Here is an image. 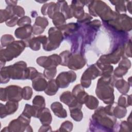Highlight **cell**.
Returning <instances> with one entry per match:
<instances>
[{
  "instance_id": "e0dca14e",
  "label": "cell",
  "mask_w": 132,
  "mask_h": 132,
  "mask_svg": "<svg viewBox=\"0 0 132 132\" xmlns=\"http://www.w3.org/2000/svg\"><path fill=\"white\" fill-rule=\"evenodd\" d=\"M32 106H34L38 111H40L45 106L44 98L40 95L36 96L32 100Z\"/></svg>"
},
{
  "instance_id": "7a4b0ae2",
  "label": "cell",
  "mask_w": 132,
  "mask_h": 132,
  "mask_svg": "<svg viewBox=\"0 0 132 132\" xmlns=\"http://www.w3.org/2000/svg\"><path fill=\"white\" fill-rule=\"evenodd\" d=\"M25 42L23 41H16L10 44L4 52V61H10L13 58L19 56L26 47Z\"/></svg>"
},
{
  "instance_id": "6da1fadb",
  "label": "cell",
  "mask_w": 132,
  "mask_h": 132,
  "mask_svg": "<svg viewBox=\"0 0 132 132\" xmlns=\"http://www.w3.org/2000/svg\"><path fill=\"white\" fill-rule=\"evenodd\" d=\"M113 79L112 76H103L98 80L96 93L97 96L103 101L105 104H109L113 103Z\"/></svg>"
},
{
  "instance_id": "d6986e66",
  "label": "cell",
  "mask_w": 132,
  "mask_h": 132,
  "mask_svg": "<svg viewBox=\"0 0 132 132\" xmlns=\"http://www.w3.org/2000/svg\"><path fill=\"white\" fill-rule=\"evenodd\" d=\"M5 107L7 115L13 114L18 108V103L17 102L9 101L7 102Z\"/></svg>"
},
{
  "instance_id": "4dcf8cb0",
  "label": "cell",
  "mask_w": 132,
  "mask_h": 132,
  "mask_svg": "<svg viewBox=\"0 0 132 132\" xmlns=\"http://www.w3.org/2000/svg\"><path fill=\"white\" fill-rule=\"evenodd\" d=\"M3 36L4 37V43L2 45L3 46H6L8 44H11L12 42H13V41L14 40V38L11 35H6Z\"/></svg>"
},
{
  "instance_id": "30bf717a",
  "label": "cell",
  "mask_w": 132,
  "mask_h": 132,
  "mask_svg": "<svg viewBox=\"0 0 132 132\" xmlns=\"http://www.w3.org/2000/svg\"><path fill=\"white\" fill-rule=\"evenodd\" d=\"M32 27L30 25H26L17 28L15 30V36L18 38L25 40L32 38Z\"/></svg>"
},
{
  "instance_id": "f546056e",
  "label": "cell",
  "mask_w": 132,
  "mask_h": 132,
  "mask_svg": "<svg viewBox=\"0 0 132 132\" xmlns=\"http://www.w3.org/2000/svg\"><path fill=\"white\" fill-rule=\"evenodd\" d=\"M13 11L14 14H16L18 16H22L25 13V11L23 8L20 6L13 7Z\"/></svg>"
},
{
  "instance_id": "cb8c5ba5",
  "label": "cell",
  "mask_w": 132,
  "mask_h": 132,
  "mask_svg": "<svg viewBox=\"0 0 132 132\" xmlns=\"http://www.w3.org/2000/svg\"><path fill=\"white\" fill-rule=\"evenodd\" d=\"M71 54L70 53L69 51H64L60 53V56L61 57V62L60 64L63 65V66H67L69 60V57Z\"/></svg>"
},
{
  "instance_id": "ba28073f",
  "label": "cell",
  "mask_w": 132,
  "mask_h": 132,
  "mask_svg": "<svg viewBox=\"0 0 132 132\" xmlns=\"http://www.w3.org/2000/svg\"><path fill=\"white\" fill-rule=\"evenodd\" d=\"M85 64V61L81 55L79 54H71L67 66L69 69L76 70L83 68Z\"/></svg>"
},
{
  "instance_id": "9c48e42d",
  "label": "cell",
  "mask_w": 132,
  "mask_h": 132,
  "mask_svg": "<svg viewBox=\"0 0 132 132\" xmlns=\"http://www.w3.org/2000/svg\"><path fill=\"white\" fill-rule=\"evenodd\" d=\"M32 86L36 91H42L46 89L47 83L44 75L38 72L36 77L32 80Z\"/></svg>"
},
{
  "instance_id": "f1b7e54d",
  "label": "cell",
  "mask_w": 132,
  "mask_h": 132,
  "mask_svg": "<svg viewBox=\"0 0 132 132\" xmlns=\"http://www.w3.org/2000/svg\"><path fill=\"white\" fill-rule=\"evenodd\" d=\"M116 3V10L118 12H126V7L124 5V1H118L119 4L117 3V1H113Z\"/></svg>"
},
{
  "instance_id": "9a60e30c",
  "label": "cell",
  "mask_w": 132,
  "mask_h": 132,
  "mask_svg": "<svg viewBox=\"0 0 132 132\" xmlns=\"http://www.w3.org/2000/svg\"><path fill=\"white\" fill-rule=\"evenodd\" d=\"M115 86L119 91L123 94L127 93L129 89V87H130L129 84L122 78L118 80L115 84Z\"/></svg>"
},
{
  "instance_id": "277c9868",
  "label": "cell",
  "mask_w": 132,
  "mask_h": 132,
  "mask_svg": "<svg viewBox=\"0 0 132 132\" xmlns=\"http://www.w3.org/2000/svg\"><path fill=\"white\" fill-rule=\"evenodd\" d=\"M102 74V70L96 64H93L85 71L81 78V84L82 87H89L91 84V79H95Z\"/></svg>"
},
{
  "instance_id": "44dd1931",
  "label": "cell",
  "mask_w": 132,
  "mask_h": 132,
  "mask_svg": "<svg viewBox=\"0 0 132 132\" xmlns=\"http://www.w3.org/2000/svg\"><path fill=\"white\" fill-rule=\"evenodd\" d=\"M80 108H74L70 109L71 117L76 121H80L83 117V114Z\"/></svg>"
},
{
  "instance_id": "7c38bea8",
  "label": "cell",
  "mask_w": 132,
  "mask_h": 132,
  "mask_svg": "<svg viewBox=\"0 0 132 132\" xmlns=\"http://www.w3.org/2000/svg\"><path fill=\"white\" fill-rule=\"evenodd\" d=\"M38 118H39L40 122L43 125L50 124L52 120V116L49 109L45 107L39 111Z\"/></svg>"
},
{
  "instance_id": "484cf974",
  "label": "cell",
  "mask_w": 132,
  "mask_h": 132,
  "mask_svg": "<svg viewBox=\"0 0 132 132\" xmlns=\"http://www.w3.org/2000/svg\"><path fill=\"white\" fill-rule=\"evenodd\" d=\"M44 76L48 79H52L56 74V68H50V69H45L44 71Z\"/></svg>"
},
{
  "instance_id": "52a82bcc",
  "label": "cell",
  "mask_w": 132,
  "mask_h": 132,
  "mask_svg": "<svg viewBox=\"0 0 132 132\" xmlns=\"http://www.w3.org/2000/svg\"><path fill=\"white\" fill-rule=\"evenodd\" d=\"M76 78V75L72 71L60 73L57 77L56 81L58 87L64 88L68 87L70 83L74 82Z\"/></svg>"
},
{
  "instance_id": "d6a6232c",
  "label": "cell",
  "mask_w": 132,
  "mask_h": 132,
  "mask_svg": "<svg viewBox=\"0 0 132 132\" xmlns=\"http://www.w3.org/2000/svg\"><path fill=\"white\" fill-rule=\"evenodd\" d=\"M128 83L129 84V86H131V77H129V78H128Z\"/></svg>"
},
{
  "instance_id": "3957f363",
  "label": "cell",
  "mask_w": 132,
  "mask_h": 132,
  "mask_svg": "<svg viewBox=\"0 0 132 132\" xmlns=\"http://www.w3.org/2000/svg\"><path fill=\"white\" fill-rule=\"evenodd\" d=\"M49 38L46 43L43 46L44 50H55L59 47L63 40V36L60 30L55 27H51L48 30Z\"/></svg>"
},
{
  "instance_id": "d4e9b609",
  "label": "cell",
  "mask_w": 132,
  "mask_h": 132,
  "mask_svg": "<svg viewBox=\"0 0 132 132\" xmlns=\"http://www.w3.org/2000/svg\"><path fill=\"white\" fill-rule=\"evenodd\" d=\"M32 94V89L28 86H26L22 89V96L24 100H28L31 97Z\"/></svg>"
},
{
  "instance_id": "5b68a950",
  "label": "cell",
  "mask_w": 132,
  "mask_h": 132,
  "mask_svg": "<svg viewBox=\"0 0 132 132\" xmlns=\"http://www.w3.org/2000/svg\"><path fill=\"white\" fill-rule=\"evenodd\" d=\"M4 95L1 97L2 101H6L7 100L14 102H19L22 100V89L18 86H9L4 89Z\"/></svg>"
},
{
  "instance_id": "83f0119b",
  "label": "cell",
  "mask_w": 132,
  "mask_h": 132,
  "mask_svg": "<svg viewBox=\"0 0 132 132\" xmlns=\"http://www.w3.org/2000/svg\"><path fill=\"white\" fill-rule=\"evenodd\" d=\"M31 23V20L30 18L28 17L27 16H25L22 17L21 19L19 20L18 21L17 24L19 26H24L28 25H30Z\"/></svg>"
},
{
  "instance_id": "2e32d148",
  "label": "cell",
  "mask_w": 132,
  "mask_h": 132,
  "mask_svg": "<svg viewBox=\"0 0 132 132\" xmlns=\"http://www.w3.org/2000/svg\"><path fill=\"white\" fill-rule=\"evenodd\" d=\"M112 110V114L116 118H122L124 117L126 114V108L125 107L121 106H118V104L116 103Z\"/></svg>"
},
{
  "instance_id": "5bb4252c",
  "label": "cell",
  "mask_w": 132,
  "mask_h": 132,
  "mask_svg": "<svg viewBox=\"0 0 132 132\" xmlns=\"http://www.w3.org/2000/svg\"><path fill=\"white\" fill-rule=\"evenodd\" d=\"M59 87L57 84L56 80L51 79L47 83V87L44 90V92L48 95H54L58 91Z\"/></svg>"
},
{
  "instance_id": "8fae6325",
  "label": "cell",
  "mask_w": 132,
  "mask_h": 132,
  "mask_svg": "<svg viewBox=\"0 0 132 132\" xmlns=\"http://www.w3.org/2000/svg\"><path fill=\"white\" fill-rule=\"evenodd\" d=\"M72 94L75 99L81 104L85 103L88 94L85 92L83 87L80 85H77L73 89Z\"/></svg>"
},
{
  "instance_id": "1f68e13d",
  "label": "cell",
  "mask_w": 132,
  "mask_h": 132,
  "mask_svg": "<svg viewBox=\"0 0 132 132\" xmlns=\"http://www.w3.org/2000/svg\"><path fill=\"white\" fill-rule=\"evenodd\" d=\"M18 16H14L12 18L10 19V20L7 21L6 22V23L7 26H10V27H12L14 26L15 24L18 23L17 20H18Z\"/></svg>"
},
{
  "instance_id": "7402d4cb",
  "label": "cell",
  "mask_w": 132,
  "mask_h": 132,
  "mask_svg": "<svg viewBox=\"0 0 132 132\" xmlns=\"http://www.w3.org/2000/svg\"><path fill=\"white\" fill-rule=\"evenodd\" d=\"M128 70V68L121 65H119V67L116 69L114 72V75L116 77L120 78L123 75H125V74L127 72Z\"/></svg>"
},
{
  "instance_id": "8992f818",
  "label": "cell",
  "mask_w": 132,
  "mask_h": 132,
  "mask_svg": "<svg viewBox=\"0 0 132 132\" xmlns=\"http://www.w3.org/2000/svg\"><path fill=\"white\" fill-rule=\"evenodd\" d=\"M61 62V57L57 54H54L48 57L42 56L37 59V63L45 69L56 68Z\"/></svg>"
},
{
  "instance_id": "4316f807",
  "label": "cell",
  "mask_w": 132,
  "mask_h": 132,
  "mask_svg": "<svg viewBox=\"0 0 132 132\" xmlns=\"http://www.w3.org/2000/svg\"><path fill=\"white\" fill-rule=\"evenodd\" d=\"M73 128L72 123L70 121H65L61 124L60 131H71Z\"/></svg>"
},
{
  "instance_id": "603a6c76",
  "label": "cell",
  "mask_w": 132,
  "mask_h": 132,
  "mask_svg": "<svg viewBox=\"0 0 132 132\" xmlns=\"http://www.w3.org/2000/svg\"><path fill=\"white\" fill-rule=\"evenodd\" d=\"M48 23L46 18L44 17L39 16L36 18L34 25L41 27L44 29L48 25Z\"/></svg>"
},
{
  "instance_id": "ac0fdd59",
  "label": "cell",
  "mask_w": 132,
  "mask_h": 132,
  "mask_svg": "<svg viewBox=\"0 0 132 132\" xmlns=\"http://www.w3.org/2000/svg\"><path fill=\"white\" fill-rule=\"evenodd\" d=\"M118 104L119 105L125 107L130 106L131 105V95L123 94L121 95L119 98Z\"/></svg>"
},
{
  "instance_id": "4fadbf2b",
  "label": "cell",
  "mask_w": 132,
  "mask_h": 132,
  "mask_svg": "<svg viewBox=\"0 0 132 132\" xmlns=\"http://www.w3.org/2000/svg\"><path fill=\"white\" fill-rule=\"evenodd\" d=\"M51 107L57 117L60 118H64L67 117V111L63 108L62 104L59 102H56L53 103Z\"/></svg>"
},
{
  "instance_id": "ffe728a7",
  "label": "cell",
  "mask_w": 132,
  "mask_h": 132,
  "mask_svg": "<svg viewBox=\"0 0 132 132\" xmlns=\"http://www.w3.org/2000/svg\"><path fill=\"white\" fill-rule=\"evenodd\" d=\"M85 103L88 108L90 109H94L97 107L98 102L94 96L88 95Z\"/></svg>"
}]
</instances>
